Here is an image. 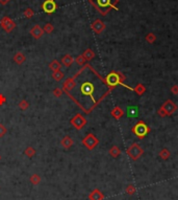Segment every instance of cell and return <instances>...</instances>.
<instances>
[{
  "label": "cell",
  "instance_id": "1",
  "mask_svg": "<svg viewBox=\"0 0 178 200\" xmlns=\"http://www.w3.org/2000/svg\"><path fill=\"white\" fill-rule=\"evenodd\" d=\"M79 92H80V97L81 98H89L92 102V107L93 109L100 103V101L97 100L95 98V93H96V85L94 84L92 81L88 80V81H83L80 84L79 87Z\"/></svg>",
  "mask_w": 178,
  "mask_h": 200
},
{
  "label": "cell",
  "instance_id": "2",
  "mask_svg": "<svg viewBox=\"0 0 178 200\" xmlns=\"http://www.w3.org/2000/svg\"><path fill=\"white\" fill-rule=\"evenodd\" d=\"M92 6L95 7L96 11L100 13L102 16L108 14V12L111 9L117 10L118 11V7L117 4L119 3V0H89Z\"/></svg>",
  "mask_w": 178,
  "mask_h": 200
},
{
  "label": "cell",
  "instance_id": "3",
  "mask_svg": "<svg viewBox=\"0 0 178 200\" xmlns=\"http://www.w3.org/2000/svg\"><path fill=\"white\" fill-rule=\"evenodd\" d=\"M124 80H125V75H123V73L121 72H118V71H111L109 72L107 75L105 77V84L108 86L109 88H111V89H114V88L116 87L117 85H122L124 86V87L128 88V89L132 90L133 88L129 87V86H126L125 84H123Z\"/></svg>",
  "mask_w": 178,
  "mask_h": 200
},
{
  "label": "cell",
  "instance_id": "4",
  "mask_svg": "<svg viewBox=\"0 0 178 200\" xmlns=\"http://www.w3.org/2000/svg\"><path fill=\"white\" fill-rule=\"evenodd\" d=\"M131 131H132V133L136 136V137L143 140L145 136H146L147 134L151 131V129H150L149 126H147L143 121H140L138 124H136V125L132 127Z\"/></svg>",
  "mask_w": 178,
  "mask_h": 200
},
{
  "label": "cell",
  "instance_id": "5",
  "mask_svg": "<svg viewBox=\"0 0 178 200\" xmlns=\"http://www.w3.org/2000/svg\"><path fill=\"white\" fill-rule=\"evenodd\" d=\"M176 110H177V106L171 100H168L162 104L161 109L158 110V115L162 116V117H165V116L173 114Z\"/></svg>",
  "mask_w": 178,
  "mask_h": 200
},
{
  "label": "cell",
  "instance_id": "6",
  "mask_svg": "<svg viewBox=\"0 0 178 200\" xmlns=\"http://www.w3.org/2000/svg\"><path fill=\"white\" fill-rule=\"evenodd\" d=\"M143 152L144 150L140 147V145L134 143L127 149L126 153H127V155L129 156V158L132 159V160H138V159L143 155Z\"/></svg>",
  "mask_w": 178,
  "mask_h": 200
},
{
  "label": "cell",
  "instance_id": "7",
  "mask_svg": "<svg viewBox=\"0 0 178 200\" xmlns=\"http://www.w3.org/2000/svg\"><path fill=\"white\" fill-rule=\"evenodd\" d=\"M86 123H88L86 118L82 114H80V113L75 114L70 120V124L76 129V130H81V129L86 125Z\"/></svg>",
  "mask_w": 178,
  "mask_h": 200
},
{
  "label": "cell",
  "instance_id": "8",
  "mask_svg": "<svg viewBox=\"0 0 178 200\" xmlns=\"http://www.w3.org/2000/svg\"><path fill=\"white\" fill-rule=\"evenodd\" d=\"M81 143H82V145L85 146L88 150H93V149H95L96 147H97V145L99 144V140L94 134L89 133L85 137H83Z\"/></svg>",
  "mask_w": 178,
  "mask_h": 200
},
{
  "label": "cell",
  "instance_id": "9",
  "mask_svg": "<svg viewBox=\"0 0 178 200\" xmlns=\"http://www.w3.org/2000/svg\"><path fill=\"white\" fill-rule=\"evenodd\" d=\"M0 25H1V27L5 30L6 33L13 32V29L16 27V23H15V22L7 16L3 17V18L0 20Z\"/></svg>",
  "mask_w": 178,
  "mask_h": 200
},
{
  "label": "cell",
  "instance_id": "10",
  "mask_svg": "<svg viewBox=\"0 0 178 200\" xmlns=\"http://www.w3.org/2000/svg\"><path fill=\"white\" fill-rule=\"evenodd\" d=\"M42 9L46 14H52V13L56 11L57 6L54 0H45L42 4Z\"/></svg>",
  "mask_w": 178,
  "mask_h": 200
},
{
  "label": "cell",
  "instance_id": "11",
  "mask_svg": "<svg viewBox=\"0 0 178 200\" xmlns=\"http://www.w3.org/2000/svg\"><path fill=\"white\" fill-rule=\"evenodd\" d=\"M91 29H92L93 32H95L96 34L100 35L101 33L105 29V24H104V22L101 21L100 19H96L92 23V25H91Z\"/></svg>",
  "mask_w": 178,
  "mask_h": 200
},
{
  "label": "cell",
  "instance_id": "12",
  "mask_svg": "<svg viewBox=\"0 0 178 200\" xmlns=\"http://www.w3.org/2000/svg\"><path fill=\"white\" fill-rule=\"evenodd\" d=\"M75 87H76V80L73 77L68 78L63 84V91L64 92H66V91H71L74 89Z\"/></svg>",
  "mask_w": 178,
  "mask_h": 200
},
{
  "label": "cell",
  "instance_id": "13",
  "mask_svg": "<svg viewBox=\"0 0 178 200\" xmlns=\"http://www.w3.org/2000/svg\"><path fill=\"white\" fill-rule=\"evenodd\" d=\"M30 35L35 38V40H39L40 38H42V36L44 35V30L39 24H35L31 29H30Z\"/></svg>",
  "mask_w": 178,
  "mask_h": 200
},
{
  "label": "cell",
  "instance_id": "14",
  "mask_svg": "<svg viewBox=\"0 0 178 200\" xmlns=\"http://www.w3.org/2000/svg\"><path fill=\"white\" fill-rule=\"evenodd\" d=\"M89 200H104V194L99 189H94L89 194Z\"/></svg>",
  "mask_w": 178,
  "mask_h": 200
},
{
  "label": "cell",
  "instance_id": "15",
  "mask_svg": "<svg viewBox=\"0 0 178 200\" xmlns=\"http://www.w3.org/2000/svg\"><path fill=\"white\" fill-rule=\"evenodd\" d=\"M126 115L131 118L136 117L139 115V107H136V106H129V107H127Z\"/></svg>",
  "mask_w": 178,
  "mask_h": 200
},
{
  "label": "cell",
  "instance_id": "16",
  "mask_svg": "<svg viewBox=\"0 0 178 200\" xmlns=\"http://www.w3.org/2000/svg\"><path fill=\"white\" fill-rule=\"evenodd\" d=\"M73 143H74V141H73V140L70 137L69 135L64 136V137L62 138V140H60V145H62L65 149H67V150L73 146Z\"/></svg>",
  "mask_w": 178,
  "mask_h": 200
},
{
  "label": "cell",
  "instance_id": "17",
  "mask_svg": "<svg viewBox=\"0 0 178 200\" xmlns=\"http://www.w3.org/2000/svg\"><path fill=\"white\" fill-rule=\"evenodd\" d=\"M74 62V58L72 57L71 55H65L64 57L62 58V65H64L65 67H70L71 65L73 64Z\"/></svg>",
  "mask_w": 178,
  "mask_h": 200
},
{
  "label": "cell",
  "instance_id": "18",
  "mask_svg": "<svg viewBox=\"0 0 178 200\" xmlns=\"http://www.w3.org/2000/svg\"><path fill=\"white\" fill-rule=\"evenodd\" d=\"M111 114L114 118H116V120H120L122 116L124 115V111L122 110L120 107H118V106H117V107H115L113 110L111 111Z\"/></svg>",
  "mask_w": 178,
  "mask_h": 200
},
{
  "label": "cell",
  "instance_id": "19",
  "mask_svg": "<svg viewBox=\"0 0 178 200\" xmlns=\"http://www.w3.org/2000/svg\"><path fill=\"white\" fill-rule=\"evenodd\" d=\"M14 62L16 63V64L18 65H21V64H23V63L25 62V60H26V57L22 54V52H17L16 55L14 56Z\"/></svg>",
  "mask_w": 178,
  "mask_h": 200
},
{
  "label": "cell",
  "instance_id": "20",
  "mask_svg": "<svg viewBox=\"0 0 178 200\" xmlns=\"http://www.w3.org/2000/svg\"><path fill=\"white\" fill-rule=\"evenodd\" d=\"M60 68H62V63L58 62L57 60H53L50 62L49 64V69L51 70V71H57V70H60Z\"/></svg>",
  "mask_w": 178,
  "mask_h": 200
},
{
  "label": "cell",
  "instance_id": "21",
  "mask_svg": "<svg viewBox=\"0 0 178 200\" xmlns=\"http://www.w3.org/2000/svg\"><path fill=\"white\" fill-rule=\"evenodd\" d=\"M82 56L85 59V61H91L95 58V52H94L91 48H88V49L85 50V52L82 54Z\"/></svg>",
  "mask_w": 178,
  "mask_h": 200
},
{
  "label": "cell",
  "instance_id": "22",
  "mask_svg": "<svg viewBox=\"0 0 178 200\" xmlns=\"http://www.w3.org/2000/svg\"><path fill=\"white\" fill-rule=\"evenodd\" d=\"M120 154H121V150L117 146H113L111 149H109V155H111V157L117 158Z\"/></svg>",
  "mask_w": 178,
  "mask_h": 200
},
{
  "label": "cell",
  "instance_id": "23",
  "mask_svg": "<svg viewBox=\"0 0 178 200\" xmlns=\"http://www.w3.org/2000/svg\"><path fill=\"white\" fill-rule=\"evenodd\" d=\"M52 78L54 79L55 81H57V82H60V81H62L64 78H65V73H64L62 70H57V71H53L52 72Z\"/></svg>",
  "mask_w": 178,
  "mask_h": 200
},
{
  "label": "cell",
  "instance_id": "24",
  "mask_svg": "<svg viewBox=\"0 0 178 200\" xmlns=\"http://www.w3.org/2000/svg\"><path fill=\"white\" fill-rule=\"evenodd\" d=\"M24 154L29 158L34 157V156L35 155V149L34 148V147H27V148L24 150Z\"/></svg>",
  "mask_w": 178,
  "mask_h": 200
},
{
  "label": "cell",
  "instance_id": "25",
  "mask_svg": "<svg viewBox=\"0 0 178 200\" xmlns=\"http://www.w3.org/2000/svg\"><path fill=\"white\" fill-rule=\"evenodd\" d=\"M170 155H171V153H170V151L166 148L162 149L161 152H159V157L162 159H164V160H167V159L170 157Z\"/></svg>",
  "mask_w": 178,
  "mask_h": 200
},
{
  "label": "cell",
  "instance_id": "26",
  "mask_svg": "<svg viewBox=\"0 0 178 200\" xmlns=\"http://www.w3.org/2000/svg\"><path fill=\"white\" fill-rule=\"evenodd\" d=\"M29 181H30V183L34 184V186H38L41 182V177L38 175V174H32L29 178Z\"/></svg>",
  "mask_w": 178,
  "mask_h": 200
},
{
  "label": "cell",
  "instance_id": "27",
  "mask_svg": "<svg viewBox=\"0 0 178 200\" xmlns=\"http://www.w3.org/2000/svg\"><path fill=\"white\" fill-rule=\"evenodd\" d=\"M134 91V92L136 93V94H139V95H142L143 94V93L145 92V91H146V88L144 87V85L143 84H138L136 85V88H133V89H132Z\"/></svg>",
  "mask_w": 178,
  "mask_h": 200
},
{
  "label": "cell",
  "instance_id": "28",
  "mask_svg": "<svg viewBox=\"0 0 178 200\" xmlns=\"http://www.w3.org/2000/svg\"><path fill=\"white\" fill-rule=\"evenodd\" d=\"M18 107L20 108L21 110H27L29 108V103H28V101H26V100H22V101H20L19 104H18Z\"/></svg>",
  "mask_w": 178,
  "mask_h": 200
},
{
  "label": "cell",
  "instance_id": "29",
  "mask_svg": "<svg viewBox=\"0 0 178 200\" xmlns=\"http://www.w3.org/2000/svg\"><path fill=\"white\" fill-rule=\"evenodd\" d=\"M43 30H44V33H46V34H51L53 30H54V26H53L51 23H46L44 25V27H43Z\"/></svg>",
  "mask_w": 178,
  "mask_h": 200
},
{
  "label": "cell",
  "instance_id": "30",
  "mask_svg": "<svg viewBox=\"0 0 178 200\" xmlns=\"http://www.w3.org/2000/svg\"><path fill=\"white\" fill-rule=\"evenodd\" d=\"M34 15H35V12H34V10H31V9H26L25 11L23 12V16L25 17V18H27V19H30L31 17H34Z\"/></svg>",
  "mask_w": 178,
  "mask_h": 200
},
{
  "label": "cell",
  "instance_id": "31",
  "mask_svg": "<svg viewBox=\"0 0 178 200\" xmlns=\"http://www.w3.org/2000/svg\"><path fill=\"white\" fill-rule=\"evenodd\" d=\"M125 191L128 195H133V194H136V187H134L133 184H128V186L126 187Z\"/></svg>",
  "mask_w": 178,
  "mask_h": 200
},
{
  "label": "cell",
  "instance_id": "32",
  "mask_svg": "<svg viewBox=\"0 0 178 200\" xmlns=\"http://www.w3.org/2000/svg\"><path fill=\"white\" fill-rule=\"evenodd\" d=\"M155 40H156V37H155V35L153 34V33H149L148 35L146 36V41L148 42V43H153Z\"/></svg>",
  "mask_w": 178,
  "mask_h": 200
},
{
  "label": "cell",
  "instance_id": "33",
  "mask_svg": "<svg viewBox=\"0 0 178 200\" xmlns=\"http://www.w3.org/2000/svg\"><path fill=\"white\" fill-rule=\"evenodd\" d=\"M52 93L55 98H60L63 95L64 91H63V89H60V88H55V89H53Z\"/></svg>",
  "mask_w": 178,
  "mask_h": 200
},
{
  "label": "cell",
  "instance_id": "34",
  "mask_svg": "<svg viewBox=\"0 0 178 200\" xmlns=\"http://www.w3.org/2000/svg\"><path fill=\"white\" fill-rule=\"evenodd\" d=\"M76 63H77L78 65H85V59L83 58V56L82 55H79V56H77L76 57Z\"/></svg>",
  "mask_w": 178,
  "mask_h": 200
},
{
  "label": "cell",
  "instance_id": "35",
  "mask_svg": "<svg viewBox=\"0 0 178 200\" xmlns=\"http://www.w3.org/2000/svg\"><path fill=\"white\" fill-rule=\"evenodd\" d=\"M6 132H7V130H6L5 126L2 125V124H0V138L3 137V136L6 134Z\"/></svg>",
  "mask_w": 178,
  "mask_h": 200
},
{
  "label": "cell",
  "instance_id": "36",
  "mask_svg": "<svg viewBox=\"0 0 178 200\" xmlns=\"http://www.w3.org/2000/svg\"><path fill=\"white\" fill-rule=\"evenodd\" d=\"M6 103V98L4 97L2 93H0V106H2V105H4V104Z\"/></svg>",
  "mask_w": 178,
  "mask_h": 200
},
{
  "label": "cell",
  "instance_id": "37",
  "mask_svg": "<svg viewBox=\"0 0 178 200\" xmlns=\"http://www.w3.org/2000/svg\"><path fill=\"white\" fill-rule=\"evenodd\" d=\"M171 92L173 94H177L178 93V86L177 85H173L171 87Z\"/></svg>",
  "mask_w": 178,
  "mask_h": 200
},
{
  "label": "cell",
  "instance_id": "38",
  "mask_svg": "<svg viewBox=\"0 0 178 200\" xmlns=\"http://www.w3.org/2000/svg\"><path fill=\"white\" fill-rule=\"evenodd\" d=\"M9 1H11V0H0V4H2V6H5V4L9 3Z\"/></svg>",
  "mask_w": 178,
  "mask_h": 200
},
{
  "label": "cell",
  "instance_id": "39",
  "mask_svg": "<svg viewBox=\"0 0 178 200\" xmlns=\"http://www.w3.org/2000/svg\"><path fill=\"white\" fill-rule=\"evenodd\" d=\"M0 160H1V156H0Z\"/></svg>",
  "mask_w": 178,
  "mask_h": 200
}]
</instances>
